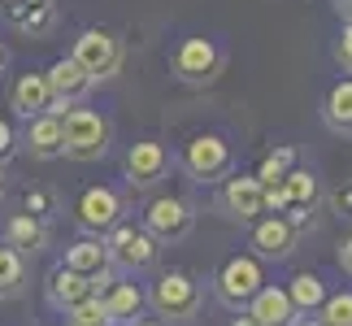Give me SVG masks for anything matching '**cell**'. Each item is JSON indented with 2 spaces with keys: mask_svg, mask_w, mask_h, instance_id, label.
Segmentation results:
<instances>
[{
  "mask_svg": "<svg viewBox=\"0 0 352 326\" xmlns=\"http://www.w3.org/2000/svg\"><path fill=\"white\" fill-rule=\"evenodd\" d=\"M109 122L96 109H65L61 113V157L70 161H100L109 153Z\"/></svg>",
  "mask_w": 352,
  "mask_h": 326,
  "instance_id": "6da1fadb",
  "label": "cell"
},
{
  "mask_svg": "<svg viewBox=\"0 0 352 326\" xmlns=\"http://www.w3.org/2000/svg\"><path fill=\"white\" fill-rule=\"evenodd\" d=\"M261 287H265V270H261V261H256L252 252L226 257L222 270H218V279H213V292H218V301L226 309H248V301Z\"/></svg>",
  "mask_w": 352,
  "mask_h": 326,
  "instance_id": "7a4b0ae2",
  "label": "cell"
},
{
  "mask_svg": "<svg viewBox=\"0 0 352 326\" xmlns=\"http://www.w3.org/2000/svg\"><path fill=\"white\" fill-rule=\"evenodd\" d=\"M148 301H153V309H157L161 318L183 322V318H196V314H200V301H205V292H200V283L187 274V270H166V274L153 283Z\"/></svg>",
  "mask_w": 352,
  "mask_h": 326,
  "instance_id": "3957f363",
  "label": "cell"
},
{
  "mask_svg": "<svg viewBox=\"0 0 352 326\" xmlns=\"http://www.w3.org/2000/svg\"><path fill=\"white\" fill-rule=\"evenodd\" d=\"M70 61L91 78V83H100V78L118 74V65H122V44H118L113 31H100V26H91V31H83V35L74 39Z\"/></svg>",
  "mask_w": 352,
  "mask_h": 326,
  "instance_id": "277c9868",
  "label": "cell"
},
{
  "mask_svg": "<svg viewBox=\"0 0 352 326\" xmlns=\"http://www.w3.org/2000/svg\"><path fill=\"white\" fill-rule=\"evenodd\" d=\"M183 166H187V174H192V179H200V183H218V179H226V174H231L235 153H231V144H226L222 135L205 131V135H192V140H187Z\"/></svg>",
  "mask_w": 352,
  "mask_h": 326,
  "instance_id": "5b68a950",
  "label": "cell"
},
{
  "mask_svg": "<svg viewBox=\"0 0 352 326\" xmlns=\"http://www.w3.org/2000/svg\"><path fill=\"white\" fill-rule=\"evenodd\" d=\"M192 226H196V213L179 196H153L144 205V230L157 243H179V239L192 235Z\"/></svg>",
  "mask_w": 352,
  "mask_h": 326,
  "instance_id": "8992f818",
  "label": "cell"
},
{
  "mask_svg": "<svg viewBox=\"0 0 352 326\" xmlns=\"http://www.w3.org/2000/svg\"><path fill=\"white\" fill-rule=\"evenodd\" d=\"M104 248H109V265L118 270H148L157 261V239L131 222H118L109 230V239H104Z\"/></svg>",
  "mask_w": 352,
  "mask_h": 326,
  "instance_id": "52a82bcc",
  "label": "cell"
},
{
  "mask_svg": "<svg viewBox=\"0 0 352 326\" xmlns=\"http://www.w3.org/2000/svg\"><path fill=\"white\" fill-rule=\"evenodd\" d=\"M222 48L213 44V39H183L179 48H174V74L183 78V83H213V78L222 74Z\"/></svg>",
  "mask_w": 352,
  "mask_h": 326,
  "instance_id": "ba28073f",
  "label": "cell"
},
{
  "mask_svg": "<svg viewBox=\"0 0 352 326\" xmlns=\"http://www.w3.org/2000/svg\"><path fill=\"white\" fill-rule=\"evenodd\" d=\"M74 217L78 226L91 230V235H104V230H113L122 222V196L113 192V187H83V196H78L74 205Z\"/></svg>",
  "mask_w": 352,
  "mask_h": 326,
  "instance_id": "9c48e42d",
  "label": "cell"
},
{
  "mask_svg": "<svg viewBox=\"0 0 352 326\" xmlns=\"http://www.w3.org/2000/svg\"><path fill=\"white\" fill-rule=\"evenodd\" d=\"M248 248L256 261H287V257L296 252V226L287 222V217H256L252 222V239Z\"/></svg>",
  "mask_w": 352,
  "mask_h": 326,
  "instance_id": "30bf717a",
  "label": "cell"
},
{
  "mask_svg": "<svg viewBox=\"0 0 352 326\" xmlns=\"http://www.w3.org/2000/svg\"><path fill=\"white\" fill-rule=\"evenodd\" d=\"M218 209L231 217V222H256V217L265 213L261 183H256L252 174H235V179H226L222 196H218Z\"/></svg>",
  "mask_w": 352,
  "mask_h": 326,
  "instance_id": "8fae6325",
  "label": "cell"
},
{
  "mask_svg": "<svg viewBox=\"0 0 352 326\" xmlns=\"http://www.w3.org/2000/svg\"><path fill=\"white\" fill-rule=\"evenodd\" d=\"M126 183L131 187H153L166 179V170H170V153L161 148L157 140H140V144H131L126 148Z\"/></svg>",
  "mask_w": 352,
  "mask_h": 326,
  "instance_id": "7c38bea8",
  "label": "cell"
},
{
  "mask_svg": "<svg viewBox=\"0 0 352 326\" xmlns=\"http://www.w3.org/2000/svg\"><path fill=\"white\" fill-rule=\"evenodd\" d=\"M65 270H74V274H83V279H91L96 283V292L104 287V283H113L109 279V248H104V239H96V235H87V239H74L70 248H65V261H61Z\"/></svg>",
  "mask_w": 352,
  "mask_h": 326,
  "instance_id": "4fadbf2b",
  "label": "cell"
},
{
  "mask_svg": "<svg viewBox=\"0 0 352 326\" xmlns=\"http://www.w3.org/2000/svg\"><path fill=\"white\" fill-rule=\"evenodd\" d=\"M243 318H248L252 326H296V309H292V301H287V292L283 287H274V283H265L261 292L248 301V309H243Z\"/></svg>",
  "mask_w": 352,
  "mask_h": 326,
  "instance_id": "5bb4252c",
  "label": "cell"
},
{
  "mask_svg": "<svg viewBox=\"0 0 352 326\" xmlns=\"http://www.w3.org/2000/svg\"><path fill=\"white\" fill-rule=\"evenodd\" d=\"M9 100H13V109H18V113H26V118H39V113H65V109H57V100H52L48 78H44V74H18V78H13Z\"/></svg>",
  "mask_w": 352,
  "mask_h": 326,
  "instance_id": "9a60e30c",
  "label": "cell"
},
{
  "mask_svg": "<svg viewBox=\"0 0 352 326\" xmlns=\"http://www.w3.org/2000/svg\"><path fill=\"white\" fill-rule=\"evenodd\" d=\"M91 296H96V283L83 279V274H74V270L57 265V270L48 274V301H52V309H61V314L78 309L83 301H91Z\"/></svg>",
  "mask_w": 352,
  "mask_h": 326,
  "instance_id": "2e32d148",
  "label": "cell"
},
{
  "mask_svg": "<svg viewBox=\"0 0 352 326\" xmlns=\"http://www.w3.org/2000/svg\"><path fill=\"white\" fill-rule=\"evenodd\" d=\"M5 18L22 35H48L57 26V5L52 0H5Z\"/></svg>",
  "mask_w": 352,
  "mask_h": 326,
  "instance_id": "e0dca14e",
  "label": "cell"
},
{
  "mask_svg": "<svg viewBox=\"0 0 352 326\" xmlns=\"http://www.w3.org/2000/svg\"><path fill=\"white\" fill-rule=\"evenodd\" d=\"M44 78H48V91H52V100H57V109H70V105H78L91 91V78L78 70L70 57H61Z\"/></svg>",
  "mask_w": 352,
  "mask_h": 326,
  "instance_id": "ac0fdd59",
  "label": "cell"
},
{
  "mask_svg": "<svg viewBox=\"0 0 352 326\" xmlns=\"http://www.w3.org/2000/svg\"><path fill=\"white\" fill-rule=\"evenodd\" d=\"M96 301L104 309V318H109V326L118 322H135L144 309V292L135 287V283H104V287L96 292Z\"/></svg>",
  "mask_w": 352,
  "mask_h": 326,
  "instance_id": "d6986e66",
  "label": "cell"
},
{
  "mask_svg": "<svg viewBox=\"0 0 352 326\" xmlns=\"http://www.w3.org/2000/svg\"><path fill=\"white\" fill-rule=\"evenodd\" d=\"M26 153L39 157V161H52L61 157V113H39L26 122Z\"/></svg>",
  "mask_w": 352,
  "mask_h": 326,
  "instance_id": "ffe728a7",
  "label": "cell"
},
{
  "mask_svg": "<svg viewBox=\"0 0 352 326\" xmlns=\"http://www.w3.org/2000/svg\"><path fill=\"white\" fill-rule=\"evenodd\" d=\"M48 243V226L44 222H35V217H26V213H13L9 222H5V248L13 252H39Z\"/></svg>",
  "mask_w": 352,
  "mask_h": 326,
  "instance_id": "44dd1931",
  "label": "cell"
},
{
  "mask_svg": "<svg viewBox=\"0 0 352 326\" xmlns=\"http://www.w3.org/2000/svg\"><path fill=\"white\" fill-rule=\"evenodd\" d=\"M283 292H287V301H292L296 314H318L322 301H327V283H322L318 274H309V270H305V274H296Z\"/></svg>",
  "mask_w": 352,
  "mask_h": 326,
  "instance_id": "7402d4cb",
  "label": "cell"
},
{
  "mask_svg": "<svg viewBox=\"0 0 352 326\" xmlns=\"http://www.w3.org/2000/svg\"><path fill=\"white\" fill-rule=\"evenodd\" d=\"M283 192H287V209H309V213H314V205H318V179L309 170H292L287 179H283Z\"/></svg>",
  "mask_w": 352,
  "mask_h": 326,
  "instance_id": "603a6c76",
  "label": "cell"
},
{
  "mask_svg": "<svg viewBox=\"0 0 352 326\" xmlns=\"http://www.w3.org/2000/svg\"><path fill=\"white\" fill-rule=\"evenodd\" d=\"M292 170H296V148H287V144H283V148H274V153H265L261 170H256L252 179L261 183V187H270V183H283Z\"/></svg>",
  "mask_w": 352,
  "mask_h": 326,
  "instance_id": "cb8c5ba5",
  "label": "cell"
},
{
  "mask_svg": "<svg viewBox=\"0 0 352 326\" xmlns=\"http://www.w3.org/2000/svg\"><path fill=\"white\" fill-rule=\"evenodd\" d=\"M327 122L335 131H352V78H344V83L331 87L327 96Z\"/></svg>",
  "mask_w": 352,
  "mask_h": 326,
  "instance_id": "d4e9b609",
  "label": "cell"
},
{
  "mask_svg": "<svg viewBox=\"0 0 352 326\" xmlns=\"http://www.w3.org/2000/svg\"><path fill=\"white\" fill-rule=\"evenodd\" d=\"M318 326H352V292H335L318 309Z\"/></svg>",
  "mask_w": 352,
  "mask_h": 326,
  "instance_id": "484cf974",
  "label": "cell"
},
{
  "mask_svg": "<svg viewBox=\"0 0 352 326\" xmlns=\"http://www.w3.org/2000/svg\"><path fill=\"white\" fill-rule=\"evenodd\" d=\"M22 213L35 217V222H48V217L57 213V196H52L48 187H26L22 192Z\"/></svg>",
  "mask_w": 352,
  "mask_h": 326,
  "instance_id": "4316f807",
  "label": "cell"
},
{
  "mask_svg": "<svg viewBox=\"0 0 352 326\" xmlns=\"http://www.w3.org/2000/svg\"><path fill=\"white\" fill-rule=\"evenodd\" d=\"M22 274H26L22 257L13 252V248H5V243H0V296L18 292V287H22Z\"/></svg>",
  "mask_w": 352,
  "mask_h": 326,
  "instance_id": "83f0119b",
  "label": "cell"
},
{
  "mask_svg": "<svg viewBox=\"0 0 352 326\" xmlns=\"http://www.w3.org/2000/svg\"><path fill=\"white\" fill-rule=\"evenodd\" d=\"M65 318H70L65 326H109V318H104V309H100L96 296H91V301H83L78 309H70Z\"/></svg>",
  "mask_w": 352,
  "mask_h": 326,
  "instance_id": "f1b7e54d",
  "label": "cell"
},
{
  "mask_svg": "<svg viewBox=\"0 0 352 326\" xmlns=\"http://www.w3.org/2000/svg\"><path fill=\"white\" fill-rule=\"evenodd\" d=\"M331 213L352 222V179H344L340 187H331Z\"/></svg>",
  "mask_w": 352,
  "mask_h": 326,
  "instance_id": "f546056e",
  "label": "cell"
},
{
  "mask_svg": "<svg viewBox=\"0 0 352 326\" xmlns=\"http://www.w3.org/2000/svg\"><path fill=\"white\" fill-rule=\"evenodd\" d=\"M335 61H340L344 70L352 74V22H344V31H340V39H335Z\"/></svg>",
  "mask_w": 352,
  "mask_h": 326,
  "instance_id": "4dcf8cb0",
  "label": "cell"
},
{
  "mask_svg": "<svg viewBox=\"0 0 352 326\" xmlns=\"http://www.w3.org/2000/svg\"><path fill=\"white\" fill-rule=\"evenodd\" d=\"M261 192H265V209H274V217L287 213V192H283V183H270Z\"/></svg>",
  "mask_w": 352,
  "mask_h": 326,
  "instance_id": "1f68e13d",
  "label": "cell"
},
{
  "mask_svg": "<svg viewBox=\"0 0 352 326\" xmlns=\"http://www.w3.org/2000/svg\"><path fill=\"white\" fill-rule=\"evenodd\" d=\"M13 148H18V144H13V127H9V122H0V166H5V157L13 153Z\"/></svg>",
  "mask_w": 352,
  "mask_h": 326,
  "instance_id": "d6a6232c",
  "label": "cell"
},
{
  "mask_svg": "<svg viewBox=\"0 0 352 326\" xmlns=\"http://www.w3.org/2000/svg\"><path fill=\"white\" fill-rule=\"evenodd\" d=\"M340 265H344L348 274H352V235H348V239L340 243Z\"/></svg>",
  "mask_w": 352,
  "mask_h": 326,
  "instance_id": "836d02e7",
  "label": "cell"
},
{
  "mask_svg": "<svg viewBox=\"0 0 352 326\" xmlns=\"http://www.w3.org/2000/svg\"><path fill=\"white\" fill-rule=\"evenodd\" d=\"M340 13H344V18L352 22V0H340Z\"/></svg>",
  "mask_w": 352,
  "mask_h": 326,
  "instance_id": "e575fe53",
  "label": "cell"
},
{
  "mask_svg": "<svg viewBox=\"0 0 352 326\" xmlns=\"http://www.w3.org/2000/svg\"><path fill=\"white\" fill-rule=\"evenodd\" d=\"M131 326H161V322H153V318H144V322H131Z\"/></svg>",
  "mask_w": 352,
  "mask_h": 326,
  "instance_id": "d590c367",
  "label": "cell"
},
{
  "mask_svg": "<svg viewBox=\"0 0 352 326\" xmlns=\"http://www.w3.org/2000/svg\"><path fill=\"white\" fill-rule=\"evenodd\" d=\"M296 326H318V322H309V318H296Z\"/></svg>",
  "mask_w": 352,
  "mask_h": 326,
  "instance_id": "8d00e7d4",
  "label": "cell"
},
{
  "mask_svg": "<svg viewBox=\"0 0 352 326\" xmlns=\"http://www.w3.org/2000/svg\"><path fill=\"white\" fill-rule=\"evenodd\" d=\"M231 326H252V322H248V318H235V322H231Z\"/></svg>",
  "mask_w": 352,
  "mask_h": 326,
  "instance_id": "74e56055",
  "label": "cell"
},
{
  "mask_svg": "<svg viewBox=\"0 0 352 326\" xmlns=\"http://www.w3.org/2000/svg\"><path fill=\"white\" fill-rule=\"evenodd\" d=\"M0 192H5V166H0Z\"/></svg>",
  "mask_w": 352,
  "mask_h": 326,
  "instance_id": "f35d334b",
  "label": "cell"
},
{
  "mask_svg": "<svg viewBox=\"0 0 352 326\" xmlns=\"http://www.w3.org/2000/svg\"><path fill=\"white\" fill-rule=\"evenodd\" d=\"M0 70H5V44H0Z\"/></svg>",
  "mask_w": 352,
  "mask_h": 326,
  "instance_id": "ab89813d",
  "label": "cell"
}]
</instances>
